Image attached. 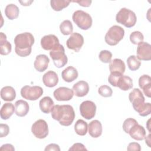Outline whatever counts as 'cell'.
<instances>
[{"mask_svg": "<svg viewBox=\"0 0 151 151\" xmlns=\"http://www.w3.org/2000/svg\"><path fill=\"white\" fill-rule=\"evenodd\" d=\"M51 117L64 126L72 124L75 118V112L73 107L68 104L54 105L51 111Z\"/></svg>", "mask_w": 151, "mask_h": 151, "instance_id": "1", "label": "cell"}, {"mask_svg": "<svg viewBox=\"0 0 151 151\" xmlns=\"http://www.w3.org/2000/svg\"><path fill=\"white\" fill-rule=\"evenodd\" d=\"M34 41V37L30 32H25L17 35L14 40L16 54L22 57L28 56L31 52Z\"/></svg>", "mask_w": 151, "mask_h": 151, "instance_id": "2", "label": "cell"}, {"mask_svg": "<svg viewBox=\"0 0 151 151\" xmlns=\"http://www.w3.org/2000/svg\"><path fill=\"white\" fill-rule=\"evenodd\" d=\"M129 99L132 104L133 107L139 114L142 117L149 115L151 113V104L145 103V97L139 88H134L129 93Z\"/></svg>", "mask_w": 151, "mask_h": 151, "instance_id": "3", "label": "cell"}, {"mask_svg": "<svg viewBox=\"0 0 151 151\" xmlns=\"http://www.w3.org/2000/svg\"><path fill=\"white\" fill-rule=\"evenodd\" d=\"M116 20L117 22L123 25L124 27L131 28L134 26L137 19L133 11L126 8H122L117 13Z\"/></svg>", "mask_w": 151, "mask_h": 151, "instance_id": "4", "label": "cell"}, {"mask_svg": "<svg viewBox=\"0 0 151 151\" xmlns=\"http://www.w3.org/2000/svg\"><path fill=\"white\" fill-rule=\"evenodd\" d=\"M124 30L119 25L111 27L105 35L106 42L111 46L117 45L124 37Z\"/></svg>", "mask_w": 151, "mask_h": 151, "instance_id": "5", "label": "cell"}, {"mask_svg": "<svg viewBox=\"0 0 151 151\" xmlns=\"http://www.w3.org/2000/svg\"><path fill=\"white\" fill-rule=\"evenodd\" d=\"M72 19L77 27L83 30L88 29L92 25L91 17L82 10L76 11L73 14Z\"/></svg>", "mask_w": 151, "mask_h": 151, "instance_id": "6", "label": "cell"}, {"mask_svg": "<svg viewBox=\"0 0 151 151\" xmlns=\"http://www.w3.org/2000/svg\"><path fill=\"white\" fill-rule=\"evenodd\" d=\"M50 55L52 58L55 66L57 68H61L67 63L68 58L65 54L64 46L60 44L55 48L50 51Z\"/></svg>", "mask_w": 151, "mask_h": 151, "instance_id": "7", "label": "cell"}, {"mask_svg": "<svg viewBox=\"0 0 151 151\" xmlns=\"http://www.w3.org/2000/svg\"><path fill=\"white\" fill-rule=\"evenodd\" d=\"M21 96L27 100L34 101L38 99L43 94V89L38 86H25L21 90Z\"/></svg>", "mask_w": 151, "mask_h": 151, "instance_id": "8", "label": "cell"}, {"mask_svg": "<svg viewBox=\"0 0 151 151\" xmlns=\"http://www.w3.org/2000/svg\"><path fill=\"white\" fill-rule=\"evenodd\" d=\"M31 132L37 138L40 139L45 138L48 134L47 123L43 119L37 120L32 125Z\"/></svg>", "mask_w": 151, "mask_h": 151, "instance_id": "9", "label": "cell"}, {"mask_svg": "<svg viewBox=\"0 0 151 151\" xmlns=\"http://www.w3.org/2000/svg\"><path fill=\"white\" fill-rule=\"evenodd\" d=\"M80 111L83 117L87 120L91 119L96 115V106L92 101H84L80 104Z\"/></svg>", "mask_w": 151, "mask_h": 151, "instance_id": "10", "label": "cell"}, {"mask_svg": "<svg viewBox=\"0 0 151 151\" xmlns=\"http://www.w3.org/2000/svg\"><path fill=\"white\" fill-rule=\"evenodd\" d=\"M84 44V38L78 32H73L66 41V45L68 49L78 52Z\"/></svg>", "mask_w": 151, "mask_h": 151, "instance_id": "11", "label": "cell"}, {"mask_svg": "<svg viewBox=\"0 0 151 151\" xmlns=\"http://www.w3.org/2000/svg\"><path fill=\"white\" fill-rule=\"evenodd\" d=\"M137 57L140 60L150 61L151 60V45L147 42H142L138 44L136 50Z\"/></svg>", "mask_w": 151, "mask_h": 151, "instance_id": "12", "label": "cell"}, {"mask_svg": "<svg viewBox=\"0 0 151 151\" xmlns=\"http://www.w3.org/2000/svg\"><path fill=\"white\" fill-rule=\"evenodd\" d=\"M53 95L57 101H69L73 98L74 92L68 87H60L54 90Z\"/></svg>", "mask_w": 151, "mask_h": 151, "instance_id": "13", "label": "cell"}, {"mask_svg": "<svg viewBox=\"0 0 151 151\" xmlns=\"http://www.w3.org/2000/svg\"><path fill=\"white\" fill-rule=\"evenodd\" d=\"M60 44L58 38L54 34L44 36L41 40V45L45 50H52Z\"/></svg>", "mask_w": 151, "mask_h": 151, "instance_id": "14", "label": "cell"}, {"mask_svg": "<svg viewBox=\"0 0 151 151\" xmlns=\"http://www.w3.org/2000/svg\"><path fill=\"white\" fill-rule=\"evenodd\" d=\"M74 94L77 97H82L86 96L89 91L88 84L85 81H79L73 86Z\"/></svg>", "mask_w": 151, "mask_h": 151, "instance_id": "15", "label": "cell"}, {"mask_svg": "<svg viewBox=\"0 0 151 151\" xmlns=\"http://www.w3.org/2000/svg\"><path fill=\"white\" fill-rule=\"evenodd\" d=\"M50 59L47 55L45 54L38 55L34 63V66L36 70L39 72H43L47 69Z\"/></svg>", "mask_w": 151, "mask_h": 151, "instance_id": "16", "label": "cell"}, {"mask_svg": "<svg viewBox=\"0 0 151 151\" xmlns=\"http://www.w3.org/2000/svg\"><path fill=\"white\" fill-rule=\"evenodd\" d=\"M42 81L46 87H55L58 83V75L55 71L50 70L43 75Z\"/></svg>", "mask_w": 151, "mask_h": 151, "instance_id": "17", "label": "cell"}, {"mask_svg": "<svg viewBox=\"0 0 151 151\" xmlns=\"http://www.w3.org/2000/svg\"><path fill=\"white\" fill-rule=\"evenodd\" d=\"M129 135L132 138L136 140H142L146 136L145 128L138 123L134 124L129 130Z\"/></svg>", "mask_w": 151, "mask_h": 151, "instance_id": "18", "label": "cell"}, {"mask_svg": "<svg viewBox=\"0 0 151 151\" xmlns=\"http://www.w3.org/2000/svg\"><path fill=\"white\" fill-rule=\"evenodd\" d=\"M88 133L93 138H97L102 134V125L98 120L91 121L88 126Z\"/></svg>", "mask_w": 151, "mask_h": 151, "instance_id": "19", "label": "cell"}, {"mask_svg": "<svg viewBox=\"0 0 151 151\" xmlns=\"http://www.w3.org/2000/svg\"><path fill=\"white\" fill-rule=\"evenodd\" d=\"M78 76V71L76 68L68 66L61 72V77L63 80L66 82L71 83L77 78Z\"/></svg>", "mask_w": 151, "mask_h": 151, "instance_id": "20", "label": "cell"}, {"mask_svg": "<svg viewBox=\"0 0 151 151\" xmlns=\"http://www.w3.org/2000/svg\"><path fill=\"white\" fill-rule=\"evenodd\" d=\"M110 73H119L123 74L126 70V65L123 60L120 58H114L109 63Z\"/></svg>", "mask_w": 151, "mask_h": 151, "instance_id": "21", "label": "cell"}, {"mask_svg": "<svg viewBox=\"0 0 151 151\" xmlns=\"http://www.w3.org/2000/svg\"><path fill=\"white\" fill-rule=\"evenodd\" d=\"M15 114L19 117L25 116L29 110L28 103L23 100H18L15 103Z\"/></svg>", "mask_w": 151, "mask_h": 151, "instance_id": "22", "label": "cell"}, {"mask_svg": "<svg viewBox=\"0 0 151 151\" xmlns=\"http://www.w3.org/2000/svg\"><path fill=\"white\" fill-rule=\"evenodd\" d=\"M1 99L6 101H12L16 97V92L15 89L11 86H5L1 90Z\"/></svg>", "mask_w": 151, "mask_h": 151, "instance_id": "23", "label": "cell"}, {"mask_svg": "<svg viewBox=\"0 0 151 151\" xmlns=\"http://www.w3.org/2000/svg\"><path fill=\"white\" fill-rule=\"evenodd\" d=\"M133 80L127 76L122 75L117 83V86L123 91H127L133 87Z\"/></svg>", "mask_w": 151, "mask_h": 151, "instance_id": "24", "label": "cell"}, {"mask_svg": "<svg viewBox=\"0 0 151 151\" xmlns=\"http://www.w3.org/2000/svg\"><path fill=\"white\" fill-rule=\"evenodd\" d=\"M54 101L50 97L45 96L40 100L39 102V106L42 112L45 114H48L51 112L53 106H54Z\"/></svg>", "mask_w": 151, "mask_h": 151, "instance_id": "25", "label": "cell"}, {"mask_svg": "<svg viewBox=\"0 0 151 151\" xmlns=\"http://www.w3.org/2000/svg\"><path fill=\"white\" fill-rule=\"evenodd\" d=\"M12 50L11 43L6 40V36L3 32L0 33V54L6 55L9 54Z\"/></svg>", "mask_w": 151, "mask_h": 151, "instance_id": "26", "label": "cell"}, {"mask_svg": "<svg viewBox=\"0 0 151 151\" xmlns=\"http://www.w3.org/2000/svg\"><path fill=\"white\" fill-rule=\"evenodd\" d=\"M15 107L11 103H5L1 109L0 116L2 119L7 120L14 114Z\"/></svg>", "mask_w": 151, "mask_h": 151, "instance_id": "27", "label": "cell"}, {"mask_svg": "<svg viewBox=\"0 0 151 151\" xmlns=\"http://www.w3.org/2000/svg\"><path fill=\"white\" fill-rule=\"evenodd\" d=\"M19 9L18 7L14 4L7 5L5 8V14L10 20H13L17 18L19 15Z\"/></svg>", "mask_w": 151, "mask_h": 151, "instance_id": "28", "label": "cell"}, {"mask_svg": "<svg viewBox=\"0 0 151 151\" xmlns=\"http://www.w3.org/2000/svg\"><path fill=\"white\" fill-rule=\"evenodd\" d=\"M88 129V124L87 122L82 119H78L74 124V130L76 133L80 136H84L86 134Z\"/></svg>", "mask_w": 151, "mask_h": 151, "instance_id": "29", "label": "cell"}, {"mask_svg": "<svg viewBox=\"0 0 151 151\" xmlns=\"http://www.w3.org/2000/svg\"><path fill=\"white\" fill-rule=\"evenodd\" d=\"M71 1L67 0H51L50 5L52 9L55 11H60L67 7Z\"/></svg>", "mask_w": 151, "mask_h": 151, "instance_id": "30", "label": "cell"}, {"mask_svg": "<svg viewBox=\"0 0 151 151\" xmlns=\"http://www.w3.org/2000/svg\"><path fill=\"white\" fill-rule=\"evenodd\" d=\"M127 64L129 68L132 71L138 70L141 65V61L135 55H130L127 59Z\"/></svg>", "mask_w": 151, "mask_h": 151, "instance_id": "31", "label": "cell"}, {"mask_svg": "<svg viewBox=\"0 0 151 151\" xmlns=\"http://www.w3.org/2000/svg\"><path fill=\"white\" fill-rule=\"evenodd\" d=\"M60 30L64 35L71 34L73 31V26L70 20H64L60 25Z\"/></svg>", "mask_w": 151, "mask_h": 151, "instance_id": "32", "label": "cell"}, {"mask_svg": "<svg viewBox=\"0 0 151 151\" xmlns=\"http://www.w3.org/2000/svg\"><path fill=\"white\" fill-rule=\"evenodd\" d=\"M144 36L143 34L138 31L132 32L130 35V40L133 44L138 45L143 42Z\"/></svg>", "mask_w": 151, "mask_h": 151, "instance_id": "33", "label": "cell"}, {"mask_svg": "<svg viewBox=\"0 0 151 151\" xmlns=\"http://www.w3.org/2000/svg\"><path fill=\"white\" fill-rule=\"evenodd\" d=\"M100 60L104 63H109L111 61L112 53L109 50H101L99 55Z\"/></svg>", "mask_w": 151, "mask_h": 151, "instance_id": "34", "label": "cell"}, {"mask_svg": "<svg viewBox=\"0 0 151 151\" xmlns=\"http://www.w3.org/2000/svg\"><path fill=\"white\" fill-rule=\"evenodd\" d=\"M98 93L104 97H109L112 96L113 90L109 86L102 85L99 88Z\"/></svg>", "mask_w": 151, "mask_h": 151, "instance_id": "35", "label": "cell"}, {"mask_svg": "<svg viewBox=\"0 0 151 151\" xmlns=\"http://www.w3.org/2000/svg\"><path fill=\"white\" fill-rule=\"evenodd\" d=\"M139 86L142 89L148 86H151V78L150 76L143 74L140 76L139 79Z\"/></svg>", "mask_w": 151, "mask_h": 151, "instance_id": "36", "label": "cell"}, {"mask_svg": "<svg viewBox=\"0 0 151 151\" xmlns=\"http://www.w3.org/2000/svg\"><path fill=\"white\" fill-rule=\"evenodd\" d=\"M138 123L133 118H127L126 119L123 124V129L124 132L126 133H128L130 129L136 124Z\"/></svg>", "mask_w": 151, "mask_h": 151, "instance_id": "37", "label": "cell"}, {"mask_svg": "<svg viewBox=\"0 0 151 151\" xmlns=\"http://www.w3.org/2000/svg\"><path fill=\"white\" fill-rule=\"evenodd\" d=\"M123 74H120L119 73H110V74L109 75L108 77V81L109 83L113 86L116 87L117 86V83L119 78V77Z\"/></svg>", "mask_w": 151, "mask_h": 151, "instance_id": "38", "label": "cell"}, {"mask_svg": "<svg viewBox=\"0 0 151 151\" xmlns=\"http://www.w3.org/2000/svg\"><path fill=\"white\" fill-rule=\"evenodd\" d=\"M9 132V127L6 124H0V137H4L6 136Z\"/></svg>", "mask_w": 151, "mask_h": 151, "instance_id": "39", "label": "cell"}, {"mask_svg": "<svg viewBox=\"0 0 151 151\" xmlns=\"http://www.w3.org/2000/svg\"><path fill=\"white\" fill-rule=\"evenodd\" d=\"M128 151H140L141 150L140 145L137 142L130 143L127 147Z\"/></svg>", "mask_w": 151, "mask_h": 151, "instance_id": "40", "label": "cell"}, {"mask_svg": "<svg viewBox=\"0 0 151 151\" xmlns=\"http://www.w3.org/2000/svg\"><path fill=\"white\" fill-rule=\"evenodd\" d=\"M87 149L85 147L83 144L81 143H74L70 149L69 151L72 150H87Z\"/></svg>", "mask_w": 151, "mask_h": 151, "instance_id": "41", "label": "cell"}, {"mask_svg": "<svg viewBox=\"0 0 151 151\" xmlns=\"http://www.w3.org/2000/svg\"><path fill=\"white\" fill-rule=\"evenodd\" d=\"M71 2L77 3L79 4V5L84 7L90 6L92 2L91 0H78V1H71Z\"/></svg>", "mask_w": 151, "mask_h": 151, "instance_id": "42", "label": "cell"}, {"mask_svg": "<svg viewBox=\"0 0 151 151\" xmlns=\"http://www.w3.org/2000/svg\"><path fill=\"white\" fill-rule=\"evenodd\" d=\"M44 150L45 151H51V150L60 151V148L58 145H57L55 143H51V144H49L48 145H47Z\"/></svg>", "mask_w": 151, "mask_h": 151, "instance_id": "43", "label": "cell"}, {"mask_svg": "<svg viewBox=\"0 0 151 151\" xmlns=\"http://www.w3.org/2000/svg\"><path fill=\"white\" fill-rule=\"evenodd\" d=\"M0 150H7V151H14L15 150V149L14 147V146L11 145V144H5L3 145L1 148H0Z\"/></svg>", "mask_w": 151, "mask_h": 151, "instance_id": "44", "label": "cell"}, {"mask_svg": "<svg viewBox=\"0 0 151 151\" xmlns=\"http://www.w3.org/2000/svg\"><path fill=\"white\" fill-rule=\"evenodd\" d=\"M144 139H145V142H146V143L147 145V146H148L149 147H150V134L149 133V135L147 136H145V137Z\"/></svg>", "mask_w": 151, "mask_h": 151, "instance_id": "45", "label": "cell"}, {"mask_svg": "<svg viewBox=\"0 0 151 151\" xmlns=\"http://www.w3.org/2000/svg\"><path fill=\"white\" fill-rule=\"evenodd\" d=\"M22 5L23 6H29L30 4L33 2V1H19Z\"/></svg>", "mask_w": 151, "mask_h": 151, "instance_id": "46", "label": "cell"}]
</instances>
